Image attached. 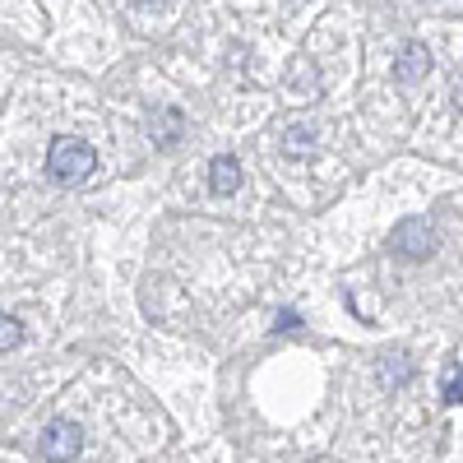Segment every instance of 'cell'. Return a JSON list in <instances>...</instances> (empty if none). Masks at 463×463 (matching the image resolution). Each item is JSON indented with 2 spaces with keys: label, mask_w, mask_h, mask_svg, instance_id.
<instances>
[{
  "label": "cell",
  "mask_w": 463,
  "mask_h": 463,
  "mask_svg": "<svg viewBox=\"0 0 463 463\" xmlns=\"http://www.w3.org/2000/svg\"><path fill=\"white\" fill-rule=\"evenodd\" d=\"M427 70H431V52L421 47V43H408L394 61V80L399 84H417V80H427Z\"/></svg>",
  "instance_id": "obj_4"
},
{
  "label": "cell",
  "mask_w": 463,
  "mask_h": 463,
  "mask_svg": "<svg viewBox=\"0 0 463 463\" xmlns=\"http://www.w3.org/2000/svg\"><path fill=\"white\" fill-rule=\"evenodd\" d=\"M237 185H241V163L232 158V153H218V158L209 163V190L213 195H232Z\"/></svg>",
  "instance_id": "obj_5"
},
{
  "label": "cell",
  "mask_w": 463,
  "mask_h": 463,
  "mask_svg": "<svg viewBox=\"0 0 463 463\" xmlns=\"http://www.w3.org/2000/svg\"><path fill=\"white\" fill-rule=\"evenodd\" d=\"M454 107L463 111V74H458V80H454Z\"/></svg>",
  "instance_id": "obj_11"
},
{
  "label": "cell",
  "mask_w": 463,
  "mask_h": 463,
  "mask_svg": "<svg viewBox=\"0 0 463 463\" xmlns=\"http://www.w3.org/2000/svg\"><path fill=\"white\" fill-rule=\"evenodd\" d=\"M283 153H288V158H311V153H316V126H288Z\"/></svg>",
  "instance_id": "obj_6"
},
{
  "label": "cell",
  "mask_w": 463,
  "mask_h": 463,
  "mask_svg": "<svg viewBox=\"0 0 463 463\" xmlns=\"http://www.w3.org/2000/svg\"><path fill=\"white\" fill-rule=\"evenodd\" d=\"M80 449H84V431L74 427V421H65V417L47 421V431H43V458L47 463H70V458H80Z\"/></svg>",
  "instance_id": "obj_3"
},
{
  "label": "cell",
  "mask_w": 463,
  "mask_h": 463,
  "mask_svg": "<svg viewBox=\"0 0 463 463\" xmlns=\"http://www.w3.org/2000/svg\"><path fill=\"white\" fill-rule=\"evenodd\" d=\"M19 343H24V325L0 311V353H10V347H19Z\"/></svg>",
  "instance_id": "obj_7"
},
{
  "label": "cell",
  "mask_w": 463,
  "mask_h": 463,
  "mask_svg": "<svg viewBox=\"0 0 463 463\" xmlns=\"http://www.w3.org/2000/svg\"><path fill=\"white\" fill-rule=\"evenodd\" d=\"M93 167H98L93 144L74 139V135H61V139L47 148V172H52L61 185H80V181H89Z\"/></svg>",
  "instance_id": "obj_1"
},
{
  "label": "cell",
  "mask_w": 463,
  "mask_h": 463,
  "mask_svg": "<svg viewBox=\"0 0 463 463\" xmlns=\"http://www.w3.org/2000/svg\"><path fill=\"white\" fill-rule=\"evenodd\" d=\"M403 375H408V366H403V357L394 353V357H390V375H384V380H390V384H399Z\"/></svg>",
  "instance_id": "obj_10"
},
{
  "label": "cell",
  "mask_w": 463,
  "mask_h": 463,
  "mask_svg": "<svg viewBox=\"0 0 463 463\" xmlns=\"http://www.w3.org/2000/svg\"><path fill=\"white\" fill-rule=\"evenodd\" d=\"M440 394H445V403H463V366H454V371L445 375Z\"/></svg>",
  "instance_id": "obj_9"
},
{
  "label": "cell",
  "mask_w": 463,
  "mask_h": 463,
  "mask_svg": "<svg viewBox=\"0 0 463 463\" xmlns=\"http://www.w3.org/2000/svg\"><path fill=\"white\" fill-rule=\"evenodd\" d=\"M153 135H158V144H176L181 139V111H163V126L153 121Z\"/></svg>",
  "instance_id": "obj_8"
},
{
  "label": "cell",
  "mask_w": 463,
  "mask_h": 463,
  "mask_svg": "<svg viewBox=\"0 0 463 463\" xmlns=\"http://www.w3.org/2000/svg\"><path fill=\"white\" fill-rule=\"evenodd\" d=\"M390 250L403 255V260H427L436 250V227L427 218H408L394 227V237H390Z\"/></svg>",
  "instance_id": "obj_2"
},
{
  "label": "cell",
  "mask_w": 463,
  "mask_h": 463,
  "mask_svg": "<svg viewBox=\"0 0 463 463\" xmlns=\"http://www.w3.org/2000/svg\"><path fill=\"white\" fill-rule=\"evenodd\" d=\"M167 0H139V10H163Z\"/></svg>",
  "instance_id": "obj_12"
}]
</instances>
